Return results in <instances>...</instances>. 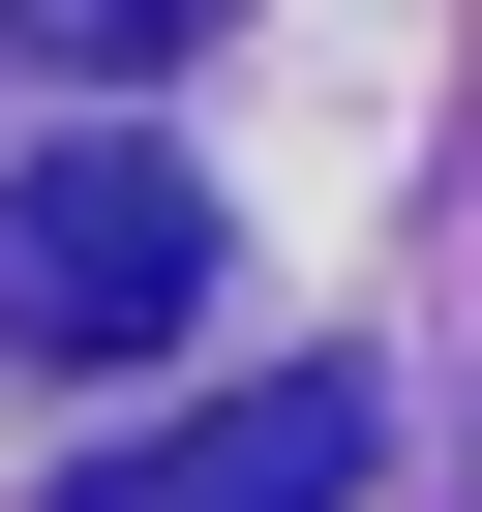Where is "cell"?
<instances>
[{"label":"cell","mask_w":482,"mask_h":512,"mask_svg":"<svg viewBox=\"0 0 482 512\" xmlns=\"http://www.w3.org/2000/svg\"><path fill=\"white\" fill-rule=\"evenodd\" d=\"M181 302H211V181H181V151H31V181H0V332L151 362Z\"/></svg>","instance_id":"cell-1"},{"label":"cell","mask_w":482,"mask_h":512,"mask_svg":"<svg viewBox=\"0 0 482 512\" xmlns=\"http://www.w3.org/2000/svg\"><path fill=\"white\" fill-rule=\"evenodd\" d=\"M332 482H362V362H272L151 452H61V512H332Z\"/></svg>","instance_id":"cell-2"},{"label":"cell","mask_w":482,"mask_h":512,"mask_svg":"<svg viewBox=\"0 0 482 512\" xmlns=\"http://www.w3.org/2000/svg\"><path fill=\"white\" fill-rule=\"evenodd\" d=\"M31 31H61V61H181L211 0H31Z\"/></svg>","instance_id":"cell-3"}]
</instances>
